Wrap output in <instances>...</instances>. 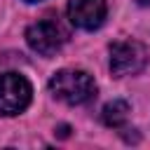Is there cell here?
I'll list each match as a JSON object with an SVG mask.
<instances>
[{
	"label": "cell",
	"mask_w": 150,
	"mask_h": 150,
	"mask_svg": "<svg viewBox=\"0 0 150 150\" xmlns=\"http://www.w3.org/2000/svg\"><path fill=\"white\" fill-rule=\"evenodd\" d=\"M148 63V49L138 40H120L110 47V70L112 75H134Z\"/></svg>",
	"instance_id": "3957f363"
},
{
	"label": "cell",
	"mask_w": 150,
	"mask_h": 150,
	"mask_svg": "<svg viewBox=\"0 0 150 150\" xmlns=\"http://www.w3.org/2000/svg\"><path fill=\"white\" fill-rule=\"evenodd\" d=\"M30 84L19 73L0 75V115H19L30 103Z\"/></svg>",
	"instance_id": "277c9868"
},
{
	"label": "cell",
	"mask_w": 150,
	"mask_h": 150,
	"mask_svg": "<svg viewBox=\"0 0 150 150\" xmlns=\"http://www.w3.org/2000/svg\"><path fill=\"white\" fill-rule=\"evenodd\" d=\"M105 0H70L68 5V19L73 26L82 30H94L105 19Z\"/></svg>",
	"instance_id": "5b68a950"
},
{
	"label": "cell",
	"mask_w": 150,
	"mask_h": 150,
	"mask_svg": "<svg viewBox=\"0 0 150 150\" xmlns=\"http://www.w3.org/2000/svg\"><path fill=\"white\" fill-rule=\"evenodd\" d=\"M26 40H28V45H30L33 52H38L42 56H52L68 40V30L63 28V23L59 19L47 16V19H40V21H35V23L28 26Z\"/></svg>",
	"instance_id": "7a4b0ae2"
},
{
	"label": "cell",
	"mask_w": 150,
	"mask_h": 150,
	"mask_svg": "<svg viewBox=\"0 0 150 150\" xmlns=\"http://www.w3.org/2000/svg\"><path fill=\"white\" fill-rule=\"evenodd\" d=\"M138 5H150V0H136Z\"/></svg>",
	"instance_id": "52a82bcc"
},
{
	"label": "cell",
	"mask_w": 150,
	"mask_h": 150,
	"mask_svg": "<svg viewBox=\"0 0 150 150\" xmlns=\"http://www.w3.org/2000/svg\"><path fill=\"white\" fill-rule=\"evenodd\" d=\"M26 2H40V0H26Z\"/></svg>",
	"instance_id": "ba28073f"
},
{
	"label": "cell",
	"mask_w": 150,
	"mask_h": 150,
	"mask_svg": "<svg viewBox=\"0 0 150 150\" xmlns=\"http://www.w3.org/2000/svg\"><path fill=\"white\" fill-rule=\"evenodd\" d=\"M49 89L59 101H63L68 105H80V103H87L94 98L96 82L84 70H59L52 75Z\"/></svg>",
	"instance_id": "6da1fadb"
},
{
	"label": "cell",
	"mask_w": 150,
	"mask_h": 150,
	"mask_svg": "<svg viewBox=\"0 0 150 150\" xmlns=\"http://www.w3.org/2000/svg\"><path fill=\"white\" fill-rule=\"evenodd\" d=\"M127 117H129V103L127 101L117 98V101L105 103V108H103V122L108 127H122L127 122Z\"/></svg>",
	"instance_id": "8992f818"
}]
</instances>
